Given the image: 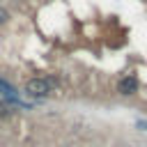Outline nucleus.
<instances>
[{
  "label": "nucleus",
  "mask_w": 147,
  "mask_h": 147,
  "mask_svg": "<svg viewBox=\"0 0 147 147\" xmlns=\"http://www.w3.org/2000/svg\"><path fill=\"white\" fill-rule=\"evenodd\" d=\"M117 92L124 94V96L136 94V92H138V78H136V76H124V78H119V83H117Z\"/></svg>",
  "instance_id": "nucleus-2"
},
{
  "label": "nucleus",
  "mask_w": 147,
  "mask_h": 147,
  "mask_svg": "<svg viewBox=\"0 0 147 147\" xmlns=\"http://www.w3.org/2000/svg\"><path fill=\"white\" fill-rule=\"evenodd\" d=\"M5 113H7V108H5V106H2V103H0V117H2V115H5Z\"/></svg>",
  "instance_id": "nucleus-6"
},
{
  "label": "nucleus",
  "mask_w": 147,
  "mask_h": 147,
  "mask_svg": "<svg viewBox=\"0 0 147 147\" xmlns=\"http://www.w3.org/2000/svg\"><path fill=\"white\" fill-rule=\"evenodd\" d=\"M0 94L5 96V99H9L11 103H18V92L14 90V85L11 83H7L5 78H0Z\"/></svg>",
  "instance_id": "nucleus-3"
},
{
  "label": "nucleus",
  "mask_w": 147,
  "mask_h": 147,
  "mask_svg": "<svg viewBox=\"0 0 147 147\" xmlns=\"http://www.w3.org/2000/svg\"><path fill=\"white\" fill-rule=\"evenodd\" d=\"M136 124H138V126H140V129H142V131H147V122H145V119H138V122H136Z\"/></svg>",
  "instance_id": "nucleus-4"
},
{
  "label": "nucleus",
  "mask_w": 147,
  "mask_h": 147,
  "mask_svg": "<svg viewBox=\"0 0 147 147\" xmlns=\"http://www.w3.org/2000/svg\"><path fill=\"white\" fill-rule=\"evenodd\" d=\"M55 85H57L55 78H30V80H25V94L34 96V99H41V96L51 94Z\"/></svg>",
  "instance_id": "nucleus-1"
},
{
  "label": "nucleus",
  "mask_w": 147,
  "mask_h": 147,
  "mask_svg": "<svg viewBox=\"0 0 147 147\" xmlns=\"http://www.w3.org/2000/svg\"><path fill=\"white\" fill-rule=\"evenodd\" d=\"M2 21H7V11H5V9H0V23H2Z\"/></svg>",
  "instance_id": "nucleus-5"
}]
</instances>
